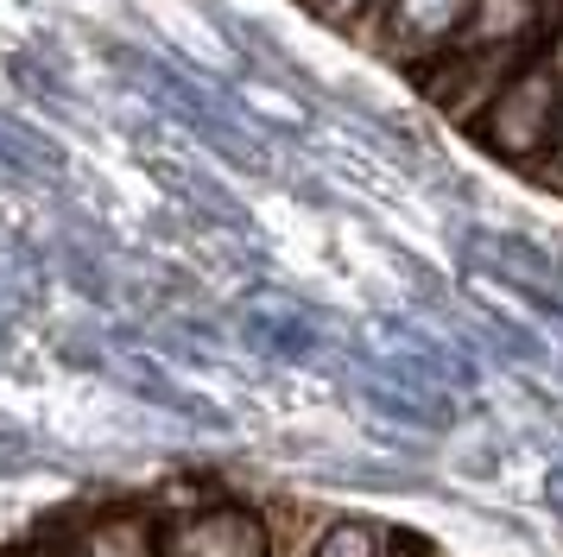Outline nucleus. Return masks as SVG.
<instances>
[{
  "label": "nucleus",
  "mask_w": 563,
  "mask_h": 557,
  "mask_svg": "<svg viewBox=\"0 0 563 557\" xmlns=\"http://www.w3.org/2000/svg\"><path fill=\"white\" fill-rule=\"evenodd\" d=\"M558 114H563V57H538L532 70H519L494 96L482 121L487 152H500L512 165H532V159H551V140H558Z\"/></svg>",
  "instance_id": "1"
},
{
  "label": "nucleus",
  "mask_w": 563,
  "mask_h": 557,
  "mask_svg": "<svg viewBox=\"0 0 563 557\" xmlns=\"http://www.w3.org/2000/svg\"><path fill=\"white\" fill-rule=\"evenodd\" d=\"M165 557H273V526L254 506H184L158 513Z\"/></svg>",
  "instance_id": "2"
},
{
  "label": "nucleus",
  "mask_w": 563,
  "mask_h": 557,
  "mask_svg": "<svg viewBox=\"0 0 563 557\" xmlns=\"http://www.w3.org/2000/svg\"><path fill=\"white\" fill-rule=\"evenodd\" d=\"M77 557H165L158 513H82L64 526Z\"/></svg>",
  "instance_id": "3"
},
{
  "label": "nucleus",
  "mask_w": 563,
  "mask_h": 557,
  "mask_svg": "<svg viewBox=\"0 0 563 557\" xmlns=\"http://www.w3.org/2000/svg\"><path fill=\"white\" fill-rule=\"evenodd\" d=\"M380 7H386V39L406 51L450 45L475 20V0H380Z\"/></svg>",
  "instance_id": "4"
},
{
  "label": "nucleus",
  "mask_w": 563,
  "mask_h": 557,
  "mask_svg": "<svg viewBox=\"0 0 563 557\" xmlns=\"http://www.w3.org/2000/svg\"><path fill=\"white\" fill-rule=\"evenodd\" d=\"M399 532L393 526H374V520H330L317 532L310 557H393Z\"/></svg>",
  "instance_id": "5"
},
{
  "label": "nucleus",
  "mask_w": 563,
  "mask_h": 557,
  "mask_svg": "<svg viewBox=\"0 0 563 557\" xmlns=\"http://www.w3.org/2000/svg\"><path fill=\"white\" fill-rule=\"evenodd\" d=\"M532 13H538V0H475L468 32H475V45H512L532 25Z\"/></svg>",
  "instance_id": "6"
},
{
  "label": "nucleus",
  "mask_w": 563,
  "mask_h": 557,
  "mask_svg": "<svg viewBox=\"0 0 563 557\" xmlns=\"http://www.w3.org/2000/svg\"><path fill=\"white\" fill-rule=\"evenodd\" d=\"M7 557H77V551H70V538H64V526H57V532H32V538H20V545H7Z\"/></svg>",
  "instance_id": "7"
},
{
  "label": "nucleus",
  "mask_w": 563,
  "mask_h": 557,
  "mask_svg": "<svg viewBox=\"0 0 563 557\" xmlns=\"http://www.w3.org/2000/svg\"><path fill=\"white\" fill-rule=\"evenodd\" d=\"M551 177L563 184V114H558V140H551Z\"/></svg>",
  "instance_id": "8"
},
{
  "label": "nucleus",
  "mask_w": 563,
  "mask_h": 557,
  "mask_svg": "<svg viewBox=\"0 0 563 557\" xmlns=\"http://www.w3.org/2000/svg\"><path fill=\"white\" fill-rule=\"evenodd\" d=\"M393 557H431V551H424L418 538H406V532H399V545H393Z\"/></svg>",
  "instance_id": "9"
},
{
  "label": "nucleus",
  "mask_w": 563,
  "mask_h": 557,
  "mask_svg": "<svg viewBox=\"0 0 563 557\" xmlns=\"http://www.w3.org/2000/svg\"><path fill=\"white\" fill-rule=\"evenodd\" d=\"M330 13H355V7H367V0H323Z\"/></svg>",
  "instance_id": "10"
}]
</instances>
